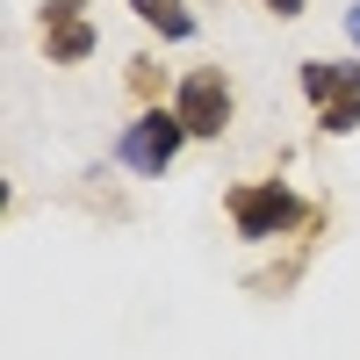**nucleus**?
Here are the masks:
<instances>
[{
	"mask_svg": "<svg viewBox=\"0 0 360 360\" xmlns=\"http://www.w3.org/2000/svg\"><path fill=\"white\" fill-rule=\"evenodd\" d=\"M231 224H238V238H281L303 224V202L281 180H252V188H231Z\"/></svg>",
	"mask_w": 360,
	"mask_h": 360,
	"instance_id": "1",
	"label": "nucleus"
},
{
	"mask_svg": "<svg viewBox=\"0 0 360 360\" xmlns=\"http://www.w3.org/2000/svg\"><path fill=\"white\" fill-rule=\"evenodd\" d=\"M173 115L188 123V137H224V123H231V79H224L217 65L188 72V79H180V94H173Z\"/></svg>",
	"mask_w": 360,
	"mask_h": 360,
	"instance_id": "4",
	"label": "nucleus"
},
{
	"mask_svg": "<svg viewBox=\"0 0 360 360\" xmlns=\"http://www.w3.org/2000/svg\"><path fill=\"white\" fill-rule=\"evenodd\" d=\"M44 44H51V65H79L94 51V29H86L79 0H51L44 8Z\"/></svg>",
	"mask_w": 360,
	"mask_h": 360,
	"instance_id": "5",
	"label": "nucleus"
},
{
	"mask_svg": "<svg viewBox=\"0 0 360 360\" xmlns=\"http://www.w3.org/2000/svg\"><path fill=\"white\" fill-rule=\"evenodd\" d=\"M137 15L152 22L159 37H173V44H180V37H195V15L180 8V0H137Z\"/></svg>",
	"mask_w": 360,
	"mask_h": 360,
	"instance_id": "6",
	"label": "nucleus"
},
{
	"mask_svg": "<svg viewBox=\"0 0 360 360\" xmlns=\"http://www.w3.org/2000/svg\"><path fill=\"white\" fill-rule=\"evenodd\" d=\"M259 8H274V15L288 22V15H303V0H259Z\"/></svg>",
	"mask_w": 360,
	"mask_h": 360,
	"instance_id": "7",
	"label": "nucleus"
},
{
	"mask_svg": "<svg viewBox=\"0 0 360 360\" xmlns=\"http://www.w3.org/2000/svg\"><path fill=\"white\" fill-rule=\"evenodd\" d=\"M180 144H188V123H180L173 108H144L137 123L123 130V144H115V152H123L130 173H166V166L180 159Z\"/></svg>",
	"mask_w": 360,
	"mask_h": 360,
	"instance_id": "2",
	"label": "nucleus"
},
{
	"mask_svg": "<svg viewBox=\"0 0 360 360\" xmlns=\"http://www.w3.org/2000/svg\"><path fill=\"white\" fill-rule=\"evenodd\" d=\"M303 94L317 101V123L324 130H360V65H324V58H310L303 65Z\"/></svg>",
	"mask_w": 360,
	"mask_h": 360,
	"instance_id": "3",
	"label": "nucleus"
},
{
	"mask_svg": "<svg viewBox=\"0 0 360 360\" xmlns=\"http://www.w3.org/2000/svg\"><path fill=\"white\" fill-rule=\"evenodd\" d=\"M346 29H353V44H360V8H353V15H346Z\"/></svg>",
	"mask_w": 360,
	"mask_h": 360,
	"instance_id": "8",
	"label": "nucleus"
}]
</instances>
